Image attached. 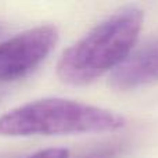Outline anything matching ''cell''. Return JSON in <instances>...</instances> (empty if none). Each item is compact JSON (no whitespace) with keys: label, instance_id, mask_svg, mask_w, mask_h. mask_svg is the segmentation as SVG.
<instances>
[{"label":"cell","instance_id":"1","mask_svg":"<svg viewBox=\"0 0 158 158\" xmlns=\"http://www.w3.org/2000/svg\"><path fill=\"white\" fill-rule=\"evenodd\" d=\"M143 11L128 6L93 28L63 53L57 75L64 83L85 86L119 67L133 49L143 27Z\"/></svg>","mask_w":158,"mask_h":158},{"label":"cell","instance_id":"2","mask_svg":"<svg viewBox=\"0 0 158 158\" xmlns=\"http://www.w3.org/2000/svg\"><path fill=\"white\" fill-rule=\"evenodd\" d=\"M125 126L123 117L104 108L67 98H40L19 106L0 117V136L112 132Z\"/></svg>","mask_w":158,"mask_h":158},{"label":"cell","instance_id":"3","mask_svg":"<svg viewBox=\"0 0 158 158\" xmlns=\"http://www.w3.org/2000/svg\"><path fill=\"white\" fill-rule=\"evenodd\" d=\"M58 32L53 25L24 31L0 43V82L24 78L54 49Z\"/></svg>","mask_w":158,"mask_h":158},{"label":"cell","instance_id":"4","mask_svg":"<svg viewBox=\"0 0 158 158\" xmlns=\"http://www.w3.org/2000/svg\"><path fill=\"white\" fill-rule=\"evenodd\" d=\"M158 81V38L128 57L111 75L117 90H132Z\"/></svg>","mask_w":158,"mask_h":158},{"label":"cell","instance_id":"5","mask_svg":"<svg viewBox=\"0 0 158 158\" xmlns=\"http://www.w3.org/2000/svg\"><path fill=\"white\" fill-rule=\"evenodd\" d=\"M28 158H68V150L65 148H46V150H40L38 153L32 154Z\"/></svg>","mask_w":158,"mask_h":158}]
</instances>
